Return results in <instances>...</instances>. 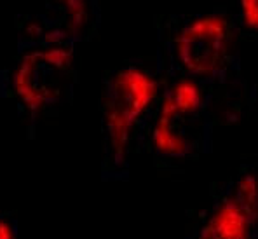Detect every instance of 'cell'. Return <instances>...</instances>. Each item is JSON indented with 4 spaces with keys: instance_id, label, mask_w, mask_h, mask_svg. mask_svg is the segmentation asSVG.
<instances>
[{
    "instance_id": "obj_5",
    "label": "cell",
    "mask_w": 258,
    "mask_h": 239,
    "mask_svg": "<svg viewBox=\"0 0 258 239\" xmlns=\"http://www.w3.org/2000/svg\"><path fill=\"white\" fill-rule=\"evenodd\" d=\"M251 215L237 199H227L211 213L199 232V239H249Z\"/></svg>"
},
{
    "instance_id": "obj_3",
    "label": "cell",
    "mask_w": 258,
    "mask_h": 239,
    "mask_svg": "<svg viewBox=\"0 0 258 239\" xmlns=\"http://www.w3.org/2000/svg\"><path fill=\"white\" fill-rule=\"evenodd\" d=\"M203 91L190 79H181L173 86L152 131V143L159 154L183 157L190 152L203 126Z\"/></svg>"
},
{
    "instance_id": "obj_1",
    "label": "cell",
    "mask_w": 258,
    "mask_h": 239,
    "mask_svg": "<svg viewBox=\"0 0 258 239\" xmlns=\"http://www.w3.org/2000/svg\"><path fill=\"white\" fill-rule=\"evenodd\" d=\"M157 96V81L140 67H124L110 79L103 103L105 130L112 150L122 155L131 133Z\"/></svg>"
},
{
    "instance_id": "obj_7",
    "label": "cell",
    "mask_w": 258,
    "mask_h": 239,
    "mask_svg": "<svg viewBox=\"0 0 258 239\" xmlns=\"http://www.w3.org/2000/svg\"><path fill=\"white\" fill-rule=\"evenodd\" d=\"M241 13L246 25L258 30V0H241Z\"/></svg>"
},
{
    "instance_id": "obj_2",
    "label": "cell",
    "mask_w": 258,
    "mask_h": 239,
    "mask_svg": "<svg viewBox=\"0 0 258 239\" xmlns=\"http://www.w3.org/2000/svg\"><path fill=\"white\" fill-rule=\"evenodd\" d=\"M74 51L67 45H45L26 52L13 74L16 96L28 110L56 103L70 84Z\"/></svg>"
},
{
    "instance_id": "obj_6",
    "label": "cell",
    "mask_w": 258,
    "mask_h": 239,
    "mask_svg": "<svg viewBox=\"0 0 258 239\" xmlns=\"http://www.w3.org/2000/svg\"><path fill=\"white\" fill-rule=\"evenodd\" d=\"M237 201L242 204L246 211L249 215H253L258 208V185H256V178L248 174L241 180L237 189Z\"/></svg>"
},
{
    "instance_id": "obj_4",
    "label": "cell",
    "mask_w": 258,
    "mask_h": 239,
    "mask_svg": "<svg viewBox=\"0 0 258 239\" xmlns=\"http://www.w3.org/2000/svg\"><path fill=\"white\" fill-rule=\"evenodd\" d=\"M229 25L220 14H203L185 25L174 39L180 65L194 75H211L227 54Z\"/></svg>"
},
{
    "instance_id": "obj_8",
    "label": "cell",
    "mask_w": 258,
    "mask_h": 239,
    "mask_svg": "<svg viewBox=\"0 0 258 239\" xmlns=\"http://www.w3.org/2000/svg\"><path fill=\"white\" fill-rule=\"evenodd\" d=\"M0 239H16L14 225L4 218H0Z\"/></svg>"
}]
</instances>
